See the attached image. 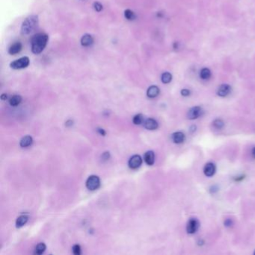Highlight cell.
I'll use <instances>...</instances> for the list:
<instances>
[{"instance_id":"7a4b0ae2","label":"cell","mask_w":255,"mask_h":255,"mask_svg":"<svg viewBox=\"0 0 255 255\" xmlns=\"http://www.w3.org/2000/svg\"><path fill=\"white\" fill-rule=\"evenodd\" d=\"M38 26V17L37 15H31L27 17L22 23L21 34L23 35L31 34Z\"/></svg>"},{"instance_id":"8992f818","label":"cell","mask_w":255,"mask_h":255,"mask_svg":"<svg viewBox=\"0 0 255 255\" xmlns=\"http://www.w3.org/2000/svg\"><path fill=\"white\" fill-rule=\"evenodd\" d=\"M204 111L202 108L199 107V106H195V107L192 108L188 112V118L191 120H194V119H197V118L200 117L203 114Z\"/></svg>"},{"instance_id":"9a60e30c","label":"cell","mask_w":255,"mask_h":255,"mask_svg":"<svg viewBox=\"0 0 255 255\" xmlns=\"http://www.w3.org/2000/svg\"><path fill=\"white\" fill-rule=\"evenodd\" d=\"M22 44L20 42H16L15 44H12L8 49V53L10 55H16L19 53L22 50Z\"/></svg>"},{"instance_id":"7c38bea8","label":"cell","mask_w":255,"mask_h":255,"mask_svg":"<svg viewBox=\"0 0 255 255\" xmlns=\"http://www.w3.org/2000/svg\"><path fill=\"white\" fill-rule=\"evenodd\" d=\"M171 138L172 141L176 144H181L185 141L186 136L182 132H176V133L172 134Z\"/></svg>"},{"instance_id":"1f68e13d","label":"cell","mask_w":255,"mask_h":255,"mask_svg":"<svg viewBox=\"0 0 255 255\" xmlns=\"http://www.w3.org/2000/svg\"><path fill=\"white\" fill-rule=\"evenodd\" d=\"M252 156L254 158H255V147L252 149Z\"/></svg>"},{"instance_id":"4316f807","label":"cell","mask_w":255,"mask_h":255,"mask_svg":"<svg viewBox=\"0 0 255 255\" xmlns=\"http://www.w3.org/2000/svg\"><path fill=\"white\" fill-rule=\"evenodd\" d=\"M181 94L183 95V97H187L190 94V91L188 90V89H183L181 91Z\"/></svg>"},{"instance_id":"484cf974","label":"cell","mask_w":255,"mask_h":255,"mask_svg":"<svg viewBox=\"0 0 255 255\" xmlns=\"http://www.w3.org/2000/svg\"><path fill=\"white\" fill-rule=\"evenodd\" d=\"M73 253L76 255H79L81 254V247L80 245L76 244V245H74L72 248Z\"/></svg>"},{"instance_id":"f546056e","label":"cell","mask_w":255,"mask_h":255,"mask_svg":"<svg viewBox=\"0 0 255 255\" xmlns=\"http://www.w3.org/2000/svg\"><path fill=\"white\" fill-rule=\"evenodd\" d=\"M97 132L101 135H103V136L106 135V132H105L104 130H103V129H97Z\"/></svg>"},{"instance_id":"4fadbf2b","label":"cell","mask_w":255,"mask_h":255,"mask_svg":"<svg viewBox=\"0 0 255 255\" xmlns=\"http://www.w3.org/2000/svg\"><path fill=\"white\" fill-rule=\"evenodd\" d=\"M94 43V38L91 35L85 34L81 38V44L83 47H90Z\"/></svg>"},{"instance_id":"7402d4cb","label":"cell","mask_w":255,"mask_h":255,"mask_svg":"<svg viewBox=\"0 0 255 255\" xmlns=\"http://www.w3.org/2000/svg\"><path fill=\"white\" fill-rule=\"evenodd\" d=\"M144 121V116L141 114H135L133 118V122L135 125H140Z\"/></svg>"},{"instance_id":"ffe728a7","label":"cell","mask_w":255,"mask_h":255,"mask_svg":"<svg viewBox=\"0 0 255 255\" xmlns=\"http://www.w3.org/2000/svg\"><path fill=\"white\" fill-rule=\"evenodd\" d=\"M46 248H47V246L44 243H41L37 245L35 247V254L40 255L42 254L44 251H46Z\"/></svg>"},{"instance_id":"cb8c5ba5","label":"cell","mask_w":255,"mask_h":255,"mask_svg":"<svg viewBox=\"0 0 255 255\" xmlns=\"http://www.w3.org/2000/svg\"><path fill=\"white\" fill-rule=\"evenodd\" d=\"M224 122H223L221 119H216V120H215L214 122H213V126H214L216 129H221L224 127Z\"/></svg>"},{"instance_id":"3957f363","label":"cell","mask_w":255,"mask_h":255,"mask_svg":"<svg viewBox=\"0 0 255 255\" xmlns=\"http://www.w3.org/2000/svg\"><path fill=\"white\" fill-rule=\"evenodd\" d=\"M30 63V60L28 57L24 56L22 58H18V59L15 60V61H12L10 64V67L12 69L14 70H19V69H23V68H27Z\"/></svg>"},{"instance_id":"30bf717a","label":"cell","mask_w":255,"mask_h":255,"mask_svg":"<svg viewBox=\"0 0 255 255\" xmlns=\"http://www.w3.org/2000/svg\"><path fill=\"white\" fill-rule=\"evenodd\" d=\"M144 160L148 165H153L155 162V154L152 151H147L144 155Z\"/></svg>"},{"instance_id":"2e32d148","label":"cell","mask_w":255,"mask_h":255,"mask_svg":"<svg viewBox=\"0 0 255 255\" xmlns=\"http://www.w3.org/2000/svg\"><path fill=\"white\" fill-rule=\"evenodd\" d=\"M28 220V216L26 215H21L19 216L16 221V227L17 228H20V227H23L25 224L27 223Z\"/></svg>"},{"instance_id":"d4e9b609","label":"cell","mask_w":255,"mask_h":255,"mask_svg":"<svg viewBox=\"0 0 255 255\" xmlns=\"http://www.w3.org/2000/svg\"><path fill=\"white\" fill-rule=\"evenodd\" d=\"M93 7H94V9L97 12H100L103 8V5H102L101 3L98 2H95L94 3Z\"/></svg>"},{"instance_id":"5b68a950","label":"cell","mask_w":255,"mask_h":255,"mask_svg":"<svg viewBox=\"0 0 255 255\" xmlns=\"http://www.w3.org/2000/svg\"><path fill=\"white\" fill-rule=\"evenodd\" d=\"M142 164V159L141 156L134 155L130 159L128 162V165L131 169H137L139 168Z\"/></svg>"},{"instance_id":"ba28073f","label":"cell","mask_w":255,"mask_h":255,"mask_svg":"<svg viewBox=\"0 0 255 255\" xmlns=\"http://www.w3.org/2000/svg\"><path fill=\"white\" fill-rule=\"evenodd\" d=\"M231 87L227 84H222L217 90V94L220 97H226L230 93Z\"/></svg>"},{"instance_id":"f1b7e54d","label":"cell","mask_w":255,"mask_h":255,"mask_svg":"<svg viewBox=\"0 0 255 255\" xmlns=\"http://www.w3.org/2000/svg\"><path fill=\"white\" fill-rule=\"evenodd\" d=\"M224 224H225V226H227V227H230V226L233 224V221H231L230 219H227L224 221Z\"/></svg>"},{"instance_id":"e0dca14e","label":"cell","mask_w":255,"mask_h":255,"mask_svg":"<svg viewBox=\"0 0 255 255\" xmlns=\"http://www.w3.org/2000/svg\"><path fill=\"white\" fill-rule=\"evenodd\" d=\"M33 142L32 137L30 136V135H25V136L23 137L20 141V145L22 147H29L31 145Z\"/></svg>"},{"instance_id":"603a6c76","label":"cell","mask_w":255,"mask_h":255,"mask_svg":"<svg viewBox=\"0 0 255 255\" xmlns=\"http://www.w3.org/2000/svg\"><path fill=\"white\" fill-rule=\"evenodd\" d=\"M124 17L127 20H133L135 19V14L133 11L130 10V9H127V10L124 12Z\"/></svg>"},{"instance_id":"52a82bcc","label":"cell","mask_w":255,"mask_h":255,"mask_svg":"<svg viewBox=\"0 0 255 255\" xmlns=\"http://www.w3.org/2000/svg\"><path fill=\"white\" fill-rule=\"evenodd\" d=\"M199 227V221L195 219H191L186 226V230L189 233H194Z\"/></svg>"},{"instance_id":"83f0119b","label":"cell","mask_w":255,"mask_h":255,"mask_svg":"<svg viewBox=\"0 0 255 255\" xmlns=\"http://www.w3.org/2000/svg\"><path fill=\"white\" fill-rule=\"evenodd\" d=\"M109 152H105L104 154H103V155H102V159H103V160H108V159H109Z\"/></svg>"},{"instance_id":"6da1fadb","label":"cell","mask_w":255,"mask_h":255,"mask_svg":"<svg viewBox=\"0 0 255 255\" xmlns=\"http://www.w3.org/2000/svg\"><path fill=\"white\" fill-rule=\"evenodd\" d=\"M49 41V37L47 34L42 32L37 33L31 39V51L34 54L38 55L43 52Z\"/></svg>"},{"instance_id":"44dd1931","label":"cell","mask_w":255,"mask_h":255,"mask_svg":"<svg viewBox=\"0 0 255 255\" xmlns=\"http://www.w3.org/2000/svg\"><path fill=\"white\" fill-rule=\"evenodd\" d=\"M161 80L164 84H168L172 80V75L169 72H165L162 74Z\"/></svg>"},{"instance_id":"d6a6232c","label":"cell","mask_w":255,"mask_h":255,"mask_svg":"<svg viewBox=\"0 0 255 255\" xmlns=\"http://www.w3.org/2000/svg\"><path fill=\"white\" fill-rule=\"evenodd\" d=\"M254 254H255V251H254Z\"/></svg>"},{"instance_id":"8fae6325","label":"cell","mask_w":255,"mask_h":255,"mask_svg":"<svg viewBox=\"0 0 255 255\" xmlns=\"http://www.w3.org/2000/svg\"><path fill=\"white\" fill-rule=\"evenodd\" d=\"M144 127L148 130H154L158 128V123L154 118H148L144 123Z\"/></svg>"},{"instance_id":"d6986e66","label":"cell","mask_w":255,"mask_h":255,"mask_svg":"<svg viewBox=\"0 0 255 255\" xmlns=\"http://www.w3.org/2000/svg\"><path fill=\"white\" fill-rule=\"evenodd\" d=\"M200 76L204 80L209 79L210 78V76H211V71H210V70L208 69V68H203V69L200 71Z\"/></svg>"},{"instance_id":"4dcf8cb0","label":"cell","mask_w":255,"mask_h":255,"mask_svg":"<svg viewBox=\"0 0 255 255\" xmlns=\"http://www.w3.org/2000/svg\"><path fill=\"white\" fill-rule=\"evenodd\" d=\"M7 98H8V96L6 94H2L1 95V99L2 100H5Z\"/></svg>"},{"instance_id":"ac0fdd59","label":"cell","mask_w":255,"mask_h":255,"mask_svg":"<svg viewBox=\"0 0 255 255\" xmlns=\"http://www.w3.org/2000/svg\"><path fill=\"white\" fill-rule=\"evenodd\" d=\"M22 101V97L20 95H14L9 100V103L12 106H17Z\"/></svg>"},{"instance_id":"5bb4252c","label":"cell","mask_w":255,"mask_h":255,"mask_svg":"<svg viewBox=\"0 0 255 255\" xmlns=\"http://www.w3.org/2000/svg\"><path fill=\"white\" fill-rule=\"evenodd\" d=\"M159 88L156 85H151L147 91V96L150 98H155L159 95Z\"/></svg>"},{"instance_id":"277c9868","label":"cell","mask_w":255,"mask_h":255,"mask_svg":"<svg viewBox=\"0 0 255 255\" xmlns=\"http://www.w3.org/2000/svg\"><path fill=\"white\" fill-rule=\"evenodd\" d=\"M100 186V180L99 177L96 175H91L86 180V187L91 191H94L98 189Z\"/></svg>"},{"instance_id":"9c48e42d","label":"cell","mask_w":255,"mask_h":255,"mask_svg":"<svg viewBox=\"0 0 255 255\" xmlns=\"http://www.w3.org/2000/svg\"><path fill=\"white\" fill-rule=\"evenodd\" d=\"M216 168L215 164L213 163V162H209V163L206 164V165L204 166V174L206 175V176L212 177L216 173Z\"/></svg>"}]
</instances>
